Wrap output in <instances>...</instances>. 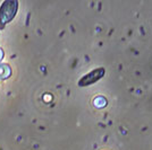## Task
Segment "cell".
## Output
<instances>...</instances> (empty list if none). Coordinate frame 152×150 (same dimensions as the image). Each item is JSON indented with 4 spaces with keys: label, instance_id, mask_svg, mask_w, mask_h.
<instances>
[{
    "label": "cell",
    "instance_id": "cell-1",
    "mask_svg": "<svg viewBox=\"0 0 152 150\" xmlns=\"http://www.w3.org/2000/svg\"><path fill=\"white\" fill-rule=\"evenodd\" d=\"M18 9V2L16 0H6L0 7V22L7 24L12 22Z\"/></svg>",
    "mask_w": 152,
    "mask_h": 150
},
{
    "label": "cell",
    "instance_id": "cell-3",
    "mask_svg": "<svg viewBox=\"0 0 152 150\" xmlns=\"http://www.w3.org/2000/svg\"><path fill=\"white\" fill-rule=\"evenodd\" d=\"M12 76V68L6 63H0V80L8 79Z\"/></svg>",
    "mask_w": 152,
    "mask_h": 150
},
{
    "label": "cell",
    "instance_id": "cell-5",
    "mask_svg": "<svg viewBox=\"0 0 152 150\" xmlns=\"http://www.w3.org/2000/svg\"><path fill=\"white\" fill-rule=\"evenodd\" d=\"M4 56H5V52H4V50L0 48V62L2 61V59H4Z\"/></svg>",
    "mask_w": 152,
    "mask_h": 150
},
{
    "label": "cell",
    "instance_id": "cell-2",
    "mask_svg": "<svg viewBox=\"0 0 152 150\" xmlns=\"http://www.w3.org/2000/svg\"><path fill=\"white\" fill-rule=\"evenodd\" d=\"M104 75V69L99 68L95 69L93 71H91L90 74H88L86 76H84L82 79L78 81V85L80 86H88V85H91V84H94L95 81H98L100 78H102Z\"/></svg>",
    "mask_w": 152,
    "mask_h": 150
},
{
    "label": "cell",
    "instance_id": "cell-4",
    "mask_svg": "<svg viewBox=\"0 0 152 150\" xmlns=\"http://www.w3.org/2000/svg\"><path fill=\"white\" fill-rule=\"evenodd\" d=\"M93 105L96 108H102L107 105V100L103 97V96H98L93 100Z\"/></svg>",
    "mask_w": 152,
    "mask_h": 150
}]
</instances>
